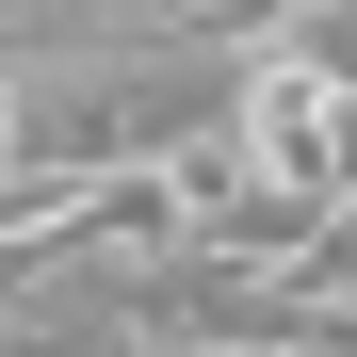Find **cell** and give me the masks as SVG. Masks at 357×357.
I'll list each match as a JSON object with an SVG mask.
<instances>
[{
	"instance_id": "cell-1",
	"label": "cell",
	"mask_w": 357,
	"mask_h": 357,
	"mask_svg": "<svg viewBox=\"0 0 357 357\" xmlns=\"http://www.w3.org/2000/svg\"><path fill=\"white\" fill-rule=\"evenodd\" d=\"M325 195H357V82L325 98Z\"/></svg>"
}]
</instances>
